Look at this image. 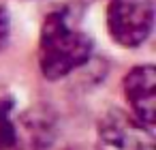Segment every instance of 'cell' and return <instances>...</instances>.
<instances>
[{"label": "cell", "instance_id": "1", "mask_svg": "<svg viewBox=\"0 0 156 150\" xmlns=\"http://www.w3.org/2000/svg\"><path fill=\"white\" fill-rule=\"evenodd\" d=\"M92 58V39L79 30L69 13H49L39 39V67L47 79H62Z\"/></svg>", "mask_w": 156, "mask_h": 150}, {"label": "cell", "instance_id": "2", "mask_svg": "<svg viewBox=\"0 0 156 150\" xmlns=\"http://www.w3.org/2000/svg\"><path fill=\"white\" fill-rule=\"evenodd\" d=\"M105 20L109 37L118 45L137 47L152 32L154 5L152 0H109Z\"/></svg>", "mask_w": 156, "mask_h": 150}, {"label": "cell", "instance_id": "3", "mask_svg": "<svg viewBox=\"0 0 156 150\" xmlns=\"http://www.w3.org/2000/svg\"><path fill=\"white\" fill-rule=\"evenodd\" d=\"M124 97L130 107V116L154 131L156 124V71L152 64L133 67L122 82Z\"/></svg>", "mask_w": 156, "mask_h": 150}, {"label": "cell", "instance_id": "4", "mask_svg": "<svg viewBox=\"0 0 156 150\" xmlns=\"http://www.w3.org/2000/svg\"><path fill=\"white\" fill-rule=\"evenodd\" d=\"M101 137L115 150H154V131L120 109H111L103 116Z\"/></svg>", "mask_w": 156, "mask_h": 150}, {"label": "cell", "instance_id": "5", "mask_svg": "<svg viewBox=\"0 0 156 150\" xmlns=\"http://www.w3.org/2000/svg\"><path fill=\"white\" fill-rule=\"evenodd\" d=\"M11 99H0V150H11L17 144V129L11 120Z\"/></svg>", "mask_w": 156, "mask_h": 150}, {"label": "cell", "instance_id": "6", "mask_svg": "<svg viewBox=\"0 0 156 150\" xmlns=\"http://www.w3.org/2000/svg\"><path fill=\"white\" fill-rule=\"evenodd\" d=\"M9 35H11V20H9V11H7V7L0 5V49L7 45Z\"/></svg>", "mask_w": 156, "mask_h": 150}]
</instances>
